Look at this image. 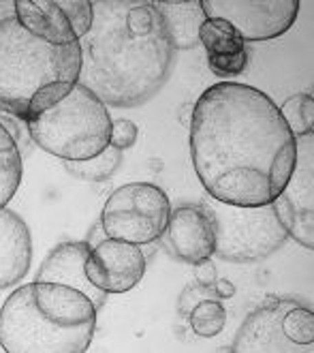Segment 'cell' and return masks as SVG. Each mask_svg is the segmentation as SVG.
Returning <instances> with one entry per match:
<instances>
[{
  "instance_id": "7",
  "label": "cell",
  "mask_w": 314,
  "mask_h": 353,
  "mask_svg": "<svg viewBox=\"0 0 314 353\" xmlns=\"http://www.w3.org/2000/svg\"><path fill=\"white\" fill-rule=\"evenodd\" d=\"M171 214V201L150 182H129L105 201L101 227L107 238L131 244H150L163 238Z\"/></svg>"
},
{
  "instance_id": "19",
  "label": "cell",
  "mask_w": 314,
  "mask_h": 353,
  "mask_svg": "<svg viewBox=\"0 0 314 353\" xmlns=\"http://www.w3.org/2000/svg\"><path fill=\"white\" fill-rule=\"evenodd\" d=\"M199 43L205 48L207 56H220V54H236L246 50L244 39L238 30L224 22V19H207L199 28Z\"/></svg>"
},
{
  "instance_id": "22",
  "label": "cell",
  "mask_w": 314,
  "mask_h": 353,
  "mask_svg": "<svg viewBox=\"0 0 314 353\" xmlns=\"http://www.w3.org/2000/svg\"><path fill=\"white\" fill-rule=\"evenodd\" d=\"M282 332L293 345H297L302 349L312 347V343H314V313L304 304L295 302L282 317Z\"/></svg>"
},
{
  "instance_id": "3",
  "label": "cell",
  "mask_w": 314,
  "mask_h": 353,
  "mask_svg": "<svg viewBox=\"0 0 314 353\" xmlns=\"http://www.w3.org/2000/svg\"><path fill=\"white\" fill-rule=\"evenodd\" d=\"M79 71V41L45 43L19 24L13 0H0V110L30 122L73 90Z\"/></svg>"
},
{
  "instance_id": "2",
  "label": "cell",
  "mask_w": 314,
  "mask_h": 353,
  "mask_svg": "<svg viewBox=\"0 0 314 353\" xmlns=\"http://www.w3.org/2000/svg\"><path fill=\"white\" fill-rule=\"evenodd\" d=\"M92 28L79 41V84L105 105L137 108L158 94L174 48L150 0H96Z\"/></svg>"
},
{
  "instance_id": "13",
  "label": "cell",
  "mask_w": 314,
  "mask_h": 353,
  "mask_svg": "<svg viewBox=\"0 0 314 353\" xmlns=\"http://www.w3.org/2000/svg\"><path fill=\"white\" fill-rule=\"evenodd\" d=\"M90 246L88 242H62L48 253V257L41 263L34 281L43 283H62L69 285L77 292H81L86 298L92 300L96 310H103L105 302H107V294L96 289L88 276H86V257H88Z\"/></svg>"
},
{
  "instance_id": "8",
  "label": "cell",
  "mask_w": 314,
  "mask_h": 353,
  "mask_svg": "<svg viewBox=\"0 0 314 353\" xmlns=\"http://www.w3.org/2000/svg\"><path fill=\"white\" fill-rule=\"evenodd\" d=\"M207 19H224L246 41L282 37L295 24L300 0H201Z\"/></svg>"
},
{
  "instance_id": "18",
  "label": "cell",
  "mask_w": 314,
  "mask_h": 353,
  "mask_svg": "<svg viewBox=\"0 0 314 353\" xmlns=\"http://www.w3.org/2000/svg\"><path fill=\"white\" fill-rule=\"evenodd\" d=\"M120 165H122V150L107 146L101 154L88 161H65V170L77 180L105 182L120 170Z\"/></svg>"
},
{
  "instance_id": "16",
  "label": "cell",
  "mask_w": 314,
  "mask_h": 353,
  "mask_svg": "<svg viewBox=\"0 0 314 353\" xmlns=\"http://www.w3.org/2000/svg\"><path fill=\"white\" fill-rule=\"evenodd\" d=\"M154 9L174 50H193L199 46V28L205 22L201 0H156Z\"/></svg>"
},
{
  "instance_id": "14",
  "label": "cell",
  "mask_w": 314,
  "mask_h": 353,
  "mask_svg": "<svg viewBox=\"0 0 314 353\" xmlns=\"http://www.w3.org/2000/svg\"><path fill=\"white\" fill-rule=\"evenodd\" d=\"M32 265V234L17 212L0 210V289L22 281Z\"/></svg>"
},
{
  "instance_id": "10",
  "label": "cell",
  "mask_w": 314,
  "mask_h": 353,
  "mask_svg": "<svg viewBox=\"0 0 314 353\" xmlns=\"http://www.w3.org/2000/svg\"><path fill=\"white\" fill-rule=\"evenodd\" d=\"M278 221L289 238L297 240L304 248H314V163L312 150L297 152L295 170L284 191L271 201Z\"/></svg>"
},
{
  "instance_id": "12",
  "label": "cell",
  "mask_w": 314,
  "mask_h": 353,
  "mask_svg": "<svg viewBox=\"0 0 314 353\" xmlns=\"http://www.w3.org/2000/svg\"><path fill=\"white\" fill-rule=\"evenodd\" d=\"M295 302L297 300L293 298H267L242 323L231 351H304L302 347L293 345L282 332V317Z\"/></svg>"
},
{
  "instance_id": "25",
  "label": "cell",
  "mask_w": 314,
  "mask_h": 353,
  "mask_svg": "<svg viewBox=\"0 0 314 353\" xmlns=\"http://www.w3.org/2000/svg\"><path fill=\"white\" fill-rule=\"evenodd\" d=\"M139 135L137 124L129 118H118L112 120V133H109V146L118 148V150H127L131 146H135Z\"/></svg>"
},
{
  "instance_id": "17",
  "label": "cell",
  "mask_w": 314,
  "mask_h": 353,
  "mask_svg": "<svg viewBox=\"0 0 314 353\" xmlns=\"http://www.w3.org/2000/svg\"><path fill=\"white\" fill-rule=\"evenodd\" d=\"M22 182V154L17 141L0 122V210L7 208Z\"/></svg>"
},
{
  "instance_id": "6",
  "label": "cell",
  "mask_w": 314,
  "mask_h": 353,
  "mask_svg": "<svg viewBox=\"0 0 314 353\" xmlns=\"http://www.w3.org/2000/svg\"><path fill=\"white\" fill-rule=\"evenodd\" d=\"M203 208L212 216L216 246L214 255L231 263H253L269 257L289 240L274 205H231L205 199Z\"/></svg>"
},
{
  "instance_id": "11",
  "label": "cell",
  "mask_w": 314,
  "mask_h": 353,
  "mask_svg": "<svg viewBox=\"0 0 314 353\" xmlns=\"http://www.w3.org/2000/svg\"><path fill=\"white\" fill-rule=\"evenodd\" d=\"M169 251L184 263H199L214 255V223L203 205H182L171 210L165 230Z\"/></svg>"
},
{
  "instance_id": "26",
  "label": "cell",
  "mask_w": 314,
  "mask_h": 353,
  "mask_svg": "<svg viewBox=\"0 0 314 353\" xmlns=\"http://www.w3.org/2000/svg\"><path fill=\"white\" fill-rule=\"evenodd\" d=\"M209 298H216V294H214V287L212 285H193V287H188V289H184V294H182V298H180V313L186 317L188 313L193 310V306L195 304H199L201 300H209ZM218 300V298H216Z\"/></svg>"
},
{
  "instance_id": "20",
  "label": "cell",
  "mask_w": 314,
  "mask_h": 353,
  "mask_svg": "<svg viewBox=\"0 0 314 353\" xmlns=\"http://www.w3.org/2000/svg\"><path fill=\"white\" fill-rule=\"evenodd\" d=\"M186 317H188V323H191V330L197 336L212 339V336H218L224 330L227 310L222 306V300L209 298V300H201L199 304H195Z\"/></svg>"
},
{
  "instance_id": "21",
  "label": "cell",
  "mask_w": 314,
  "mask_h": 353,
  "mask_svg": "<svg viewBox=\"0 0 314 353\" xmlns=\"http://www.w3.org/2000/svg\"><path fill=\"white\" fill-rule=\"evenodd\" d=\"M286 127L295 137H310L314 131V97L310 92H297L278 108Z\"/></svg>"
},
{
  "instance_id": "5",
  "label": "cell",
  "mask_w": 314,
  "mask_h": 353,
  "mask_svg": "<svg viewBox=\"0 0 314 353\" xmlns=\"http://www.w3.org/2000/svg\"><path fill=\"white\" fill-rule=\"evenodd\" d=\"M30 139L62 161H88L109 146L107 105L79 81L60 103L26 122Z\"/></svg>"
},
{
  "instance_id": "1",
  "label": "cell",
  "mask_w": 314,
  "mask_h": 353,
  "mask_svg": "<svg viewBox=\"0 0 314 353\" xmlns=\"http://www.w3.org/2000/svg\"><path fill=\"white\" fill-rule=\"evenodd\" d=\"M297 152V137L259 88L220 81L195 103L191 159L205 193L216 201L271 203L291 180Z\"/></svg>"
},
{
  "instance_id": "28",
  "label": "cell",
  "mask_w": 314,
  "mask_h": 353,
  "mask_svg": "<svg viewBox=\"0 0 314 353\" xmlns=\"http://www.w3.org/2000/svg\"><path fill=\"white\" fill-rule=\"evenodd\" d=\"M214 287V294H216V298L218 300H229V298H233L236 296V285L233 283H229V281H218L216 279V283L212 285Z\"/></svg>"
},
{
  "instance_id": "9",
  "label": "cell",
  "mask_w": 314,
  "mask_h": 353,
  "mask_svg": "<svg viewBox=\"0 0 314 353\" xmlns=\"http://www.w3.org/2000/svg\"><path fill=\"white\" fill-rule=\"evenodd\" d=\"M83 270L88 281L107 296L127 294L143 279L145 257L137 244L105 238L90 246Z\"/></svg>"
},
{
  "instance_id": "23",
  "label": "cell",
  "mask_w": 314,
  "mask_h": 353,
  "mask_svg": "<svg viewBox=\"0 0 314 353\" xmlns=\"http://www.w3.org/2000/svg\"><path fill=\"white\" fill-rule=\"evenodd\" d=\"M58 5L65 11L77 41H81L92 28V3L90 0H58Z\"/></svg>"
},
{
  "instance_id": "24",
  "label": "cell",
  "mask_w": 314,
  "mask_h": 353,
  "mask_svg": "<svg viewBox=\"0 0 314 353\" xmlns=\"http://www.w3.org/2000/svg\"><path fill=\"white\" fill-rule=\"evenodd\" d=\"M248 65V52H236V54H220V56H207V67L218 77H236L244 73Z\"/></svg>"
},
{
  "instance_id": "27",
  "label": "cell",
  "mask_w": 314,
  "mask_h": 353,
  "mask_svg": "<svg viewBox=\"0 0 314 353\" xmlns=\"http://www.w3.org/2000/svg\"><path fill=\"white\" fill-rule=\"evenodd\" d=\"M216 279H218L216 265L209 259H203V261L195 263V281L199 285H214Z\"/></svg>"
},
{
  "instance_id": "4",
  "label": "cell",
  "mask_w": 314,
  "mask_h": 353,
  "mask_svg": "<svg viewBox=\"0 0 314 353\" xmlns=\"http://www.w3.org/2000/svg\"><path fill=\"white\" fill-rule=\"evenodd\" d=\"M96 313L92 300L69 285H22L0 308V347L7 353H86Z\"/></svg>"
},
{
  "instance_id": "15",
  "label": "cell",
  "mask_w": 314,
  "mask_h": 353,
  "mask_svg": "<svg viewBox=\"0 0 314 353\" xmlns=\"http://www.w3.org/2000/svg\"><path fill=\"white\" fill-rule=\"evenodd\" d=\"M15 15L30 34L52 46H73L77 37L58 0H13Z\"/></svg>"
}]
</instances>
